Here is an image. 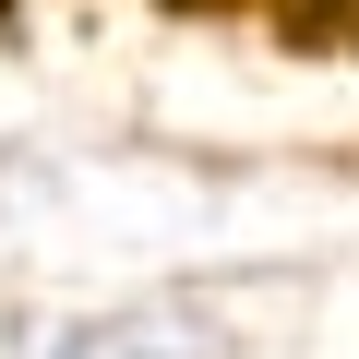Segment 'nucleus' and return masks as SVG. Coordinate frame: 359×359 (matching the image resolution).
<instances>
[]
</instances>
